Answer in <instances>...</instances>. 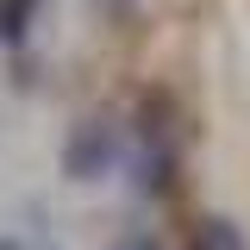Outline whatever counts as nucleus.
<instances>
[{
  "label": "nucleus",
  "mask_w": 250,
  "mask_h": 250,
  "mask_svg": "<svg viewBox=\"0 0 250 250\" xmlns=\"http://www.w3.org/2000/svg\"><path fill=\"white\" fill-rule=\"evenodd\" d=\"M113 156H119V125L82 119L75 131H69V144H62V175H69V182H94Z\"/></svg>",
  "instance_id": "f257e3e1"
},
{
  "label": "nucleus",
  "mask_w": 250,
  "mask_h": 250,
  "mask_svg": "<svg viewBox=\"0 0 250 250\" xmlns=\"http://www.w3.org/2000/svg\"><path fill=\"white\" fill-rule=\"evenodd\" d=\"M188 250H244V231H238V225H231L225 213H207L200 225H194Z\"/></svg>",
  "instance_id": "f03ea898"
},
{
  "label": "nucleus",
  "mask_w": 250,
  "mask_h": 250,
  "mask_svg": "<svg viewBox=\"0 0 250 250\" xmlns=\"http://www.w3.org/2000/svg\"><path fill=\"white\" fill-rule=\"evenodd\" d=\"M31 19H38V0H0V44H25V31H31Z\"/></svg>",
  "instance_id": "7ed1b4c3"
},
{
  "label": "nucleus",
  "mask_w": 250,
  "mask_h": 250,
  "mask_svg": "<svg viewBox=\"0 0 250 250\" xmlns=\"http://www.w3.org/2000/svg\"><path fill=\"white\" fill-rule=\"evenodd\" d=\"M119 250H156V244H150V238H131V244H119Z\"/></svg>",
  "instance_id": "20e7f679"
},
{
  "label": "nucleus",
  "mask_w": 250,
  "mask_h": 250,
  "mask_svg": "<svg viewBox=\"0 0 250 250\" xmlns=\"http://www.w3.org/2000/svg\"><path fill=\"white\" fill-rule=\"evenodd\" d=\"M0 250H19V244H13V238H0Z\"/></svg>",
  "instance_id": "39448f33"
}]
</instances>
